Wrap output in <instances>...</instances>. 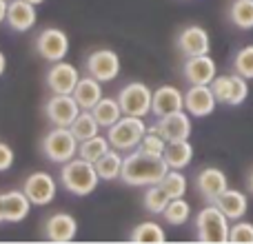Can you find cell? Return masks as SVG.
<instances>
[{"label": "cell", "instance_id": "1", "mask_svg": "<svg viewBox=\"0 0 253 244\" xmlns=\"http://www.w3.org/2000/svg\"><path fill=\"white\" fill-rule=\"evenodd\" d=\"M169 171V164L165 162L162 156H151L140 149H133L125 156L123 171H120V180L129 187H151L158 184L165 173Z\"/></svg>", "mask_w": 253, "mask_h": 244}, {"label": "cell", "instance_id": "2", "mask_svg": "<svg viewBox=\"0 0 253 244\" xmlns=\"http://www.w3.org/2000/svg\"><path fill=\"white\" fill-rule=\"evenodd\" d=\"M98 182H100V175L96 171V164L89 160H83L80 156L60 164V184L71 196H89L98 189Z\"/></svg>", "mask_w": 253, "mask_h": 244}, {"label": "cell", "instance_id": "3", "mask_svg": "<svg viewBox=\"0 0 253 244\" xmlns=\"http://www.w3.org/2000/svg\"><path fill=\"white\" fill-rule=\"evenodd\" d=\"M78 140L71 133L69 126H53L42 140H40V151L53 164H65L71 158L78 156Z\"/></svg>", "mask_w": 253, "mask_h": 244}, {"label": "cell", "instance_id": "4", "mask_svg": "<svg viewBox=\"0 0 253 244\" xmlns=\"http://www.w3.org/2000/svg\"><path fill=\"white\" fill-rule=\"evenodd\" d=\"M229 231H231L229 218L215 204H207L196 215V233L200 242L224 244V242H229Z\"/></svg>", "mask_w": 253, "mask_h": 244}, {"label": "cell", "instance_id": "5", "mask_svg": "<svg viewBox=\"0 0 253 244\" xmlns=\"http://www.w3.org/2000/svg\"><path fill=\"white\" fill-rule=\"evenodd\" d=\"M144 133H147V124H144L142 118L123 116L116 124H111L107 129V140H109L111 149H118L120 153H129L133 149H138Z\"/></svg>", "mask_w": 253, "mask_h": 244}, {"label": "cell", "instance_id": "6", "mask_svg": "<svg viewBox=\"0 0 253 244\" xmlns=\"http://www.w3.org/2000/svg\"><path fill=\"white\" fill-rule=\"evenodd\" d=\"M151 100L153 91L144 82H126L118 91V102L125 116H135L144 118L151 114Z\"/></svg>", "mask_w": 253, "mask_h": 244}, {"label": "cell", "instance_id": "7", "mask_svg": "<svg viewBox=\"0 0 253 244\" xmlns=\"http://www.w3.org/2000/svg\"><path fill=\"white\" fill-rule=\"evenodd\" d=\"M34 47H36V53L47 62L65 60L67 53H69V36L62 29L49 27V29H42L36 36Z\"/></svg>", "mask_w": 253, "mask_h": 244}, {"label": "cell", "instance_id": "8", "mask_svg": "<svg viewBox=\"0 0 253 244\" xmlns=\"http://www.w3.org/2000/svg\"><path fill=\"white\" fill-rule=\"evenodd\" d=\"M84 69L100 82H114L120 76V56L114 49H96L87 56Z\"/></svg>", "mask_w": 253, "mask_h": 244}, {"label": "cell", "instance_id": "9", "mask_svg": "<svg viewBox=\"0 0 253 244\" xmlns=\"http://www.w3.org/2000/svg\"><path fill=\"white\" fill-rule=\"evenodd\" d=\"M22 191H25V196L29 198V202L34 206H47L56 200L58 184H56V180L49 173H44V171H34V173H29L25 178Z\"/></svg>", "mask_w": 253, "mask_h": 244}, {"label": "cell", "instance_id": "10", "mask_svg": "<svg viewBox=\"0 0 253 244\" xmlns=\"http://www.w3.org/2000/svg\"><path fill=\"white\" fill-rule=\"evenodd\" d=\"M80 114V107L71 93H51L44 102V116L53 126H69Z\"/></svg>", "mask_w": 253, "mask_h": 244}, {"label": "cell", "instance_id": "11", "mask_svg": "<svg viewBox=\"0 0 253 244\" xmlns=\"http://www.w3.org/2000/svg\"><path fill=\"white\" fill-rule=\"evenodd\" d=\"M215 107H218V100L209 84H191L184 91V109L193 118H207L215 111Z\"/></svg>", "mask_w": 253, "mask_h": 244}, {"label": "cell", "instance_id": "12", "mask_svg": "<svg viewBox=\"0 0 253 244\" xmlns=\"http://www.w3.org/2000/svg\"><path fill=\"white\" fill-rule=\"evenodd\" d=\"M44 80H47V87L51 93H74L76 84L80 80V74L67 60H58V62H51Z\"/></svg>", "mask_w": 253, "mask_h": 244}, {"label": "cell", "instance_id": "13", "mask_svg": "<svg viewBox=\"0 0 253 244\" xmlns=\"http://www.w3.org/2000/svg\"><path fill=\"white\" fill-rule=\"evenodd\" d=\"M175 47L187 58L202 56V53L211 51V38H209V34H207V29H202L200 25H189L178 34Z\"/></svg>", "mask_w": 253, "mask_h": 244}, {"label": "cell", "instance_id": "14", "mask_svg": "<svg viewBox=\"0 0 253 244\" xmlns=\"http://www.w3.org/2000/svg\"><path fill=\"white\" fill-rule=\"evenodd\" d=\"M182 74L189 84H211L213 78L218 76V65H215V60L209 53L191 56L184 60Z\"/></svg>", "mask_w": 253, "mask_h": 244}, {"label": "cell", "instance_id": "15", "mask_svg": "<svg viewBox=\"0 0 253 244\" xmlns=\"http://www.w3.org/2000/svg\"><path fill=\"white\" fill-rule=\"evenodd\" d=\"M160 135L167 140V142H173V140H189L191 135V116L184 109L173 111V114H167L162 118H158L156 122Z\"/></svg>", "mask_w": 253, "mask_h": 244}, {"label": "cell", "instance_id": "16", "mask_svg": "<svg viewBox=\"0 0 253 244\" xmlns=\"http://www.w3.org/2000/svg\"><path fill=\"white\" fill-rule=\"evenodd\" d=\"M196 189H198V193L207 200V204H213L215 198L229 189L227 173L220 171V169H215V166H207V169H202L200 173L196 175Z\"/></svg>", "mask_w": 253, "mask_h": 244}, {"label": "cell", "instance_id": "17", "mask_svg": "<svg viewBox=\"0 0 253 244\" xmlns=\"http://www.w3.org/2000/svg\"><path fill=\"white\" fill-rule=\"evenodd\" d=\"M31 202L25 191L0 193V222H22L31 211Z\"/></svg>", "mask_w": 253, "mask_h": 244}, {"label": "cell", "instance_id": "18", "mask_svg": "<svg viewBox=\"0 0 253 244\" xmlns=\"http://www.w3.org/2000/svg\"><path fill=\"white\" fill-rule=\"evenodd\" d=\"M78 233V222L71 213H53L51 218H47L44 222V238L49 242H56V244H65V242H71Z\"/></svg>", "mask_w": 253, "mask_h": 244}, {"label": "cell", "instance_id": "19", "mask_svg": "<svg viewBox=\"0 0 253 244\" xmlns=\"http://www.w3.org/2000/svg\"><path fill=\"white\" fill-rule=\"evenodd\" d=\"M184 109V93L180 91L173 84H162L153 91V100H151V114L156 118H162L167 114Z\"/></svg>", "mask_w": 253, "mask_h": 244}, {"label": "cell", "instance_id": "20", "mask_svg": "<svg viewBox=\"0 0 253 244\" xmlns=\"http://www.w3.org/2000/svg\"><path fill=\"white\" fill-rule=\"evenodd\" d=\"M38 20V13H36V4L27 2V0H9L7 7V18L4 22L9 25V29L18 31V34H25Z\"/></svg>", "mask_w": 253, "mask_h": 244}, {"label": "cell", "instance_id": "21", "mask_svg": "<svg viewBox=\"0 0 253 244\" xmlns=\"http://www.w3.org/2000/svg\"><path fill=\"white\" fill-rule=\"evenodd\" d=\"M213 204L218 206L229 220L245 218L247 209H249V200H247V196L242 191H238V189H227V191H222L218 198H215Z\"/></svg>", "mask_w": 253, "mask_h": 244}, {"label": "cell", "instance_id": "22", "mask_svg": "<svg viewBox=\"0 0 253 244\" xmlns=\"http://www.w3.org/2000/svg\"><path fill=\"white\" fill-rule=\"evenodd\" d=\"M71 96L76 98L80 109H93V107L98 105V100L102 98V82L87 74L78 80V84H76Z\"/></svg>", "mask_w": 253, "mask_h": 244}, {"label": "cell", "instance_id": "23", "mask_svg": "<svg viewBox=\"0 0 253 244\" xmlns=\"http://www.w3.org/2000/svg\"><path fill=\"white\" fill-rule=\"evenodd\" d=\"M165 162L169 164V169H180L191 164L193 160V147L189 140H173V142H167L165 153H162Z\"/></svg>", "mask_w": 253, "mask_h": 244}, {"label": "cell", "instance_id": "24", "mask_svg": "<svg viewBox=\"0 0 253 244\" xmlns=\"http://www.w3.org/2000/svg\"><path fill=\"white\" fill-rule=\"evenodd\" d=\"M91 114H93V118L98 120L100 129H109L111 124H116V122L125 116L123 109H120L118 98H105V96L98 100V105L91 109Z\"/></svg>", "mask_w": 253, "mask_h": 244}, {"label": "cell", "instance_id": "25", "mask_svg": "<svg viewBox=\"0 0 253 244\" xmlns=\"http://www.w3.org/2000/svg\"><path fill=\"white\" fill-rule=\"evenodd\" d=\"M69 129H71V133L76 135L78 142L100 133V124H98V120L93 118L91 109H80V114L76 116V120L69 124Z\"/></svg>", "mask_w": 253, "mask_h": 244}, {"label": "cell", "instance_id": "26", "mask_svg": "<svg viewBox=\"0 0 253 244\" xmlns=\"http://www.w3.org/2000/svg\"><path fill=\"white\" fill-rule=\"evenodd\" d=\"M129 242L135 244H162L167 242V233L160 224L156 222H142L129 233Z\"/></svg>", "mask_w": 253, "mask_h": 244}, {"label": "cell", "instance_id": "27", "mask_svg": "<svg viewBox=\"0 0 253 244\" xmlns=\"http://www.w3.org/2000/svg\"><path fill=\"white\" fill-rule=\"evenodd\" d=\"M123 160L125 158L120 156L118 149H109V151L96 162V171H98V175H100V180H118L120 171H123Z\"/></svg>", "mask_w": 253, "mask_h": 244}, {"label": "cell", "instance_id": "28", "mask_svg": "<svg viewBox=\"0 0 253 244\" xmlns=\"http://www.w3.org/2000/svg\"><path fill=\"white\" fill-rule=\"evenodd\" d=\"M109 149H111L109 140H107L105 135L98 133V135H93V138H87V140H83V142L78 144V156L83 158V160H89V162L96 164V162L100 160Z\"/></svg>", "mask_w": 253, "mask_h": 244}, {"label": "cell", "instance_id": "29", "mask_svg": "<svg viewBox=\"0 0 253 244\" xmlns=\"http://www.w3.org/2000/svg\"><path fill=\"white\" fill-rule=\"evenodd\" d=\"M229 20L238 29H253V0H233L229 7Z\"/></svg>", "mask_w": 253, "mask_h": 244}, {"label": "cell", "instance_id": "30", "mask_svg": "<svg viewBox=\"0 0 253 244\" xmlns=\"http://www.w3.org/2000/svg\"><path fill=\"white\" fill-rule=\"evenodd\" d=\"M169 200H171V198L167 196V191L160 187V182L147 187V191H144V196H142L144 209H147L149 213H153V215H162V211L167 209Z\"/></svg>", "mask_w": 253, "mask_h": 244}, {"label": "cell", "instance_id": "31", "mask_svg": "<svg viewBox=\"0 0 253 244\" xmlns=\"http://www.w3.org/2000/svg\"><path fill=\"white\" fill-rule=\"evenodd\" d=\"M162 218L169 224H173V227H180V224H184L191 218V204L184 198H173V200H169L167 209L162 211Z\"/></svg>", "mask_w": 253, "mask_h": 244}, {"label": "cell", "instance_id": "32", "mask_svg": "<svg viewBox=\"0 0 253 244\" xmlns=\"http://www.w3.org/2000/svg\"><path fill=\"white\" fill-rule=\"evenodd\" d=\"M160 187L165 189L171 200L173 198H184V193H187V178H184V173H180V169H169L165 173V178L160 180Z\"/></svg>", "mask_w": 253, "mask_h": 244}, {"label": "cell", "instance_id": "33", "mask_svg": "<svg viewBox=\"0 0 253 244\" xmlns=\"http://www.w3.org/2000/svg\"><path fill=\"white\" fill-rule=\"evenodd\" d=\"M165 147H167V140L160 135V131H158V126H147V133H144V138L140 140L138 149L144 153H151V156H162L165 153Z\"/></svg>", "mask_w": 253, "mask_h": 244}, {"label": "cell", "instance_id": "34", "mask_svg": "<svg viewBox=\"0 0 253 244\" xmlns=\"http://www.w3.org/2000/svg\"><path fill=\"white\" fill-rule=\"evenodd\" d=\"M249 98V80L245 78V76L236 74L233 71L231 74V93H229V107H240L242 102Z\"/></svg>", "mask_w": 253, "mask_h": 244}, {"label": "cell", "instance_id": "35", "mask_svg": "<svg viewBox=\"0 0 253 244\" xmlns=\"http://www.w3.org/2000/svg\"><path fill=\"white\" fill-rule=\"evenodd\" d=\"M233 71L245 76L247 80H253V44H247L233 58Z\"/></svg>", "mask_w": 253, "mask_h": 244}, {"label": "cell", "instance_id": "36", "mask_svg": "<svg viewBox=\"0 0 253 244\" xmlns=\"http://www.w3.org/2000/svg\"><path fill=\"white\" fill-rule=\"evenodd\" d=\"M211 91H213L215 100L220 105H227L229 102V93H231V74H224V76H215L213 82L209 84Z\"/></svg>", "mask_w": 253, "mask_h": 244}, {"label": "cell", "instance_id": "37", "mask_svg": "<svg viewBox=\"0 0 253 244\" xmlns=\"http://www.w3.org/2000/svg\"><path fill=\"white\" fill-rule=\"evenodd\" d=\"M229 242L233 244H253V224L251 222H238L229 231Z\"/></svg>", "mask_w": 253, "mask_h": 244}, {"label": "cell", "instance_id": "38", "mask_svg": "<svg viewBox=\"0 0 253 244\" xmlns=\"http://www.w3.org/2000/svg\"><path fill=\"white\" fill-rule=\"evenodd\" d=\"M13 160H16V153H13V149L9 147L7 142H0V173L11 169Z\"/></svg>", "mask_w": 253, "mask_h": 244}, {"label": "cell", "instance_id": "39", "mask_svg": "<svg viewBox=\"0 0 253 244\" xmlns=\"http://www.w3.org/2000/svg\"><path fill=\"white\" fill-rule=\"evenodd\" d=\"M7 7L9 0H0V22H4V18H7Z\"/></svg>", "mask_w": 253, "mask_h": 244}, {"label": "cell", "instance_id": "40", "mask_svg": "<svg viewBox=\"0 0 253 244\" xmlns=\"http://www.w3.org/2000/svg\"><path fill=\"white\" fill-rule=\"evenodd\" d=\"M4 69H7V56H4V53L0 51V76L4 74Z\"/></svg>", "mask_w": 253, "mask_h": 244}, {"label": "cell", "instance_id": "41", "mask_svg": "<svg viewBox=\"0 0 253 244\" xmlns=\"http://www.w3.org/2000/svg\"><path fill=\"white\" fill-rule=\"evenodd\" d=\"M247 187H249V191L253 193V171L249 173V180H247Z\"/></svg>", "mask_w": 253, "mask_h": 244}, {"label": "cell", "instance_id": "42", "mask_svg": "<svg viewBox=\"0 0 253 244\" xmlns=\"http://www.w3.org/2000/svg\"><path fill=\"white\" fill-rule=\"evenodd\" d=\"M27 2H31V4H36V7H38V4H42L44 0H27Z\"/></svg>", "mask_w": 253, "mask_h": 244}]
</instances>
